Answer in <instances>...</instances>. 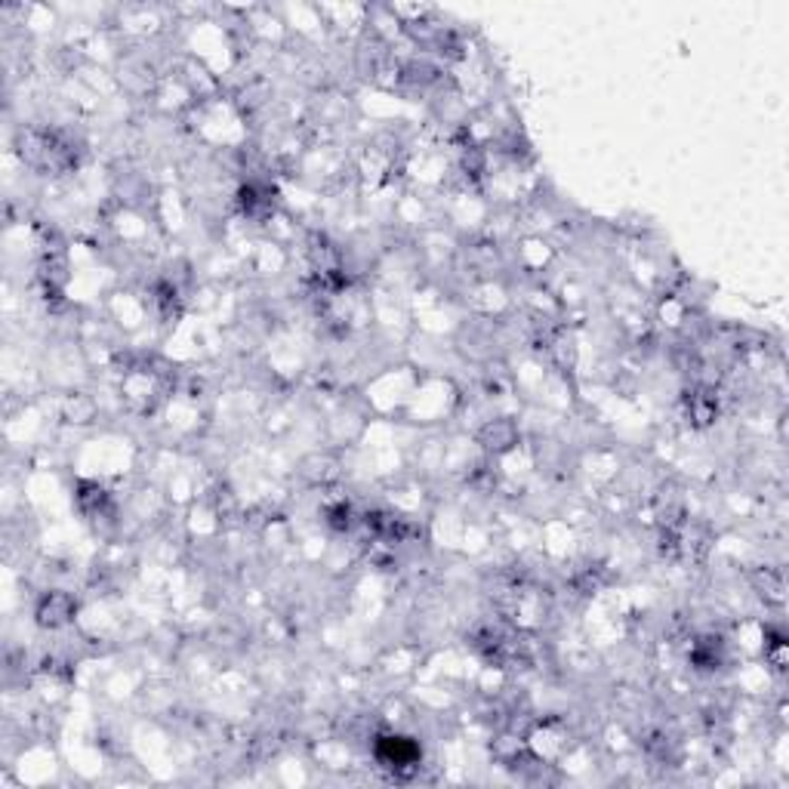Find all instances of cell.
<instances>
[{"label": "cell", "mask_w": 789, "mask_h": 789, "mask_svg": "<svg viewBox=\"0 0 789 789\" xmlns=\"http://www.w3.org/2000/svg\"><path fill=\"white\" fill-rule=\"evenodd\" d=\"M417 755V746L410 740H404V737H386L379 743V759L386 762V768H413Z\"/></svg>", "instance_id": "obj_1"}]
</instances>
